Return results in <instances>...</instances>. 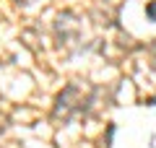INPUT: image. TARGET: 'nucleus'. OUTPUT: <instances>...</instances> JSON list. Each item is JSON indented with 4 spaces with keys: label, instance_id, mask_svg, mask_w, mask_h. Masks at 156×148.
<instances>
[{
    "label": "nucleus",
    "instance_id": "nucleus-1",
    "mask_svg": "<svg viewBox=\"0 0 156 148\" xmlns=\"http://www.w3.org/2000/svg\"><path fill=\"white\" fill-rule=\"evenodd\" d=\"M146 11H148V16H151V18H154V21H156V3H151V5H148V8H146Z\"/></svg>",
    "mask_w": 156,
    "mask_h": 148
}]
</instances>
